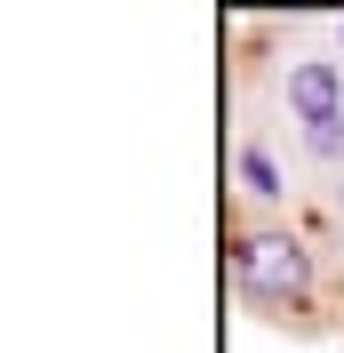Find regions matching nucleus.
<instances>
[{"mask_svg": "<svg viewBox=\"0 0 344 353\" xmlns=\"http://www.w3.org/2000/svg\"><path fill=\"white\" fill-rule=\"evenodd\" d=\"M304 153L312 161H344V129H304Z\"/></svg>", "mask_w": 344, "mask_h": 353, "instance_id": "20e7f679", "label": "nucleus"}, {"mask_svg": "<svg viewBox=\"0 0 344 353\" xmlns=\"http://www.w3.org/2000/svg\"><path fill=\"white\" fill-rule=\"evenodd\" d=\"M240 185H248V193H257V201H280V193H288V185H280V161L264 153L257 137L240 145Z\"/></svg>", "mask_w": 344, "mask_h": 353, "instance_id": "7ed1b4c3", "label": "nucleus"}, {"mask_svg": "<svg viewBox=\"0 0 344 353\" xmlns=\"http://www.w3.org/2000/svg\"><path fill=\"white\" fill-rule=\"evenodd\" d=\"M288 121H304V129H344V65L336 57L288 65Z\"/></svg>", "mask_w": 344, "mask_h": 353, "instance_id": "f03ea898", "label": "nucleus"}, {"mask_svg": "<svg viewBox=\"0 0 344 353\" xmlns=\"http://www.w3.org/2000/svg\"><path fill=\"white\" fill-rule=\"evenodd\" d=\"M336 48H344V17H336Z\"/></svg>", "mask_w": 344, "mask_h": 353, "instance_id": "39448f33", "label": "nucleus"}, {"mask_svg": "<svg viewBox=\"0 0 344 353\" xmlns=\"http://www.w3.org/2000/svg\"><path fill=\"white\" fill-rule=\"evenodd\" d=\"M312 281H321V265H312L304 233H288V225H257V233L233 241V289L248 297V305L304 313V305H312Z\"/></svg>", "mask_w": 344, "mask_h": 353, "instance_id": "f257e3e1", "label": "nucleus"}]
</instances>
